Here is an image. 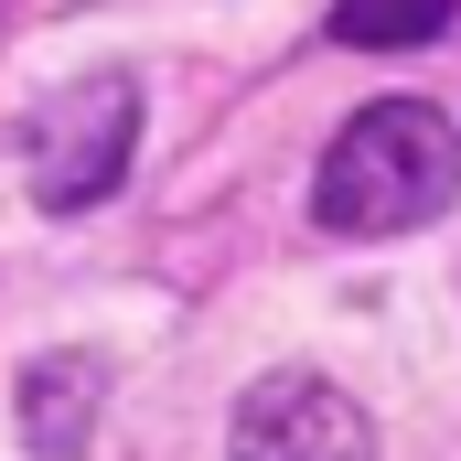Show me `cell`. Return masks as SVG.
<instances>
[{"label": "cell", "mask_w": 461, "mask_h": 461, "mask_svg": "<svg viewBox=\"0 0 461 461\" xmlns=\"http://www.w3.org/2000/svg\"><path fill=\"white\" fill-rule=\"evenodd\" d=\"M461 204V129L429 97H375L333 129L322 172H312V215L322 236H408Z\"/></svg>", "instance_id": "6da1fadb"}, {"label": "cell", "mask_w": 461, "mask_h": 461, "mask_svg": "<svg viewBox=\"0 0 461 461\" xmlns=\"http://www.w3.org/2000/svg\"><path fill=\"white\" fill-rule=\"evenodd\" d=\"M129 150H140V76H118V65L54 86L43 108L22 118V183H32L43 215H86V204H108L118 172H129Z\"/></svg>", "instance_id": "7a4b0ae2"}, {"label": "cell", "mask_w": 461, "mask_h": 461, "mask_svg": "<svg viewBox=\"0 0 461 461\" xmlns=\"http://www.w3.org/2000/svg\"><path fill=\"white\" fill-rule=\"evenodd\" d=\"M236 461H375V419L354 408L333 375L312 365H279L236 397V429H226Z\"/></svg>", "instance_id": "3957f363"}, {"label": "cell", "mask_w": 461, "mask_h": 461, "mask_svg": "<svg viewBox=\"0 0 461 461\" xmlns=\"http://www.w3.org/2000/svg\"><path fill=\"white\" fill-rule=\"evenodd\" d=\"M97 408H108V365L97 354H32L22 365V451L32 461H76L97 440Z\"/></svg>", "instance_id": "277c9868"}, {"label": "cell", "mask_w": 461, "mask_h": 461, "mask_svg": "<svg viewBox=\"0 0 461 461\" xmlns=\"http://www.w3.org/2000/svg\"><path fill=\"white\" fill-rule=\"evenodd\" d=\"M461 0H333V43L354 54H408V43H429V32H451Z\"/></svg>", "instance_id": "5b68a950"}]
</instances>
